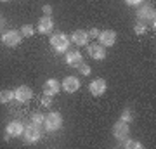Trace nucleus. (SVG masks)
<instances>
[{"label": "nucleus", "mask_w": 156, "mask_h": 149, "mask_svg": "<svg viewBox=\"0 0 156 149\" xmlns=\"http://www.w3.org/2000/svg\"><path fill=\"white\" fill-rule=\"evenodd\" d=\"M44 125H45V130H49V132H56V130H59V128H61V125H62L61 113L52 111V113H49V115H45Z\"/></svg>", "instance_id": "obj_1"}, {"label": "nucleus", "mask_w": 156, "mask_h": 149, "mask_svg": "<svg viewBox=\"0 0 156 149\" xmlns=\"http://www.w3.org/2000/svg\"><path fill=\"white\" fill-rule=\"evenodd\" d=\"M12 99H14V92H11V90H0V102L2 104H7Z\"/></svg>", "instance_id": "obj_17"}, {"label": "nucleus", "mask_w": 156, "mask_h": 149, "mask_svg": "<svg viewBox=\"0 0 156 149\" xmlns=\"http://www.w3.org/2000/svg\"><path fill=\"white\" fill-rule=\"evenodd\" d=\"M33 33H35V30H33L31 24H24V26L21 28V35L23 37H31Z\"/></svg>", "instance_id": "obj_18"}, {"label": "nucleus", "mask_w": 156, "mask_h": 149, "mask_svg": "<svg viewBox=\"0 0 156 149\" xmlns=\"http://www.w3.org/2000/svg\"><path fill=\"white\" fill-rule=\"evenodd\" d=\"M125 147H130V149H140V147H142V144H140V142H135V140H127V142H125Z\"/></svg>", "instance_id": "obj_23"}, {"label": "nucleus", "mask_w": 156, "mask_h": 149, "mask_svg": "<svg viewBox=\"0 0 156 149\" xmlns=\"http://www.w3.org/2000/svg\"><path fill=\"white\" fill-rule=\"evenodd\" d=\"M44 12L47 16H50V14H52V5H44Z\"/></svg>", "instance_id": "obj_27"}, {"label": "nucleus", "mask_w": 156, "mask_h": 149, "mask_svg": "<svg viewBox=\"0 0 156 149\" xmlns=\"http://www.w3.org/2000/svg\"><path fill=\"white\" fill-rule=\"evenodd\" d=\"M21 40H23L21 31H16V30H9V31H5L2 35V42L7 47H16V45L21 44Z\"/></svg>", "instance_id": "obj_3"}, {"label": "nucleus", "mask_w": 156, "mask_h": 149, "mask_svg": "<svg viewBox=\"0 0 156 149\" xmlns=\"http://www.w3.org/2000/svg\"><path fill=\"white\" fill-rule=\"evenodd\" d=\"M42 106L50 108V106H52V95H44V97H42Z\"/></svg>", "instance_id": "obj_24"}, {"label": "nucleus", "mask_w": 156, "mask_h": 149, "mask_svg": "<svg viewBox=\"0 0 156 149\" xmlns=\"http://www.w3.org/2000/svg\"><path fill=\"white\" fill-rule=\"evenodd\" d=\"M89 90L90 94L94 95V97H99L106 92V80H102V78H95L92 82L89 83Z\"/></svg>", "instance_id": "obj_6"}, {"label": "nucleus", "mask_w": 156, "mask_h": 149, "mask_svg": "<svg viewBox=\"0 0 156 149\" xmlns=\"http://www.w3.org/2000/svg\"><path fill=\"white\" fill-rule=\"evenodd\" d=\"M99 33H101V31L97 30V28H92L87 35H89V38H97V37H99Z\"/></svg>", "instance_id": "obj_25"}, {"label": "nucleus", "mask_w": 156, "mask_h": 149, "mask_svg": "<svg viewBox=\"0 0 156 149\" xmlns=\"http://www.w3.org/2000/svg\"><path fill=\"white\" fill-rule=\"evenodd\" d=\"M87 40H89L87 31H83V30H76V31H73L71 42L75 45H87Z\"/></svg>", "instance_id": "obj_16"}, {"label": "nucleus", "mask_w": 156, "mask_h": 149, "mask_svg": "<svg viewBox=\"0 0 156 149\" xmlns=\"http://www.w3.org/2000/svg\"><path fill=\"white\" fill-rule=\"evenodd\" d=\"M87 52L95 61H102L106 57V49H104V45H101V44H90L87 47Z\"/></svg>", "instance_id": "obj_7"}, {"label": "nucleus", "mask_w": 156, "mask_h": 149, "mask_svg": "<svg viewBox=\"0 0 156 149\" xmlns=\"http://www.w3.org/2000/svg\"><path fill=\"white\" fill-rule=\"evenodd\" d=\"M142 0H125V4H128V5H139Z\"/></svg>", "instance_id": "obj_26"}, {"label": "nucleus", "mask_w": 156, "mask_h": 149, "mask_svg": "<svg viewBox=\"0 0 156 149\" xmlns=\"http://www.w3.org/2000/svg\"><path fill=\"white\" fill-rule=\"evenodd\" d=\"M128 133H130V128H128L127 122L120 120V122H116L115 125H113V135H115V139H118V140H125V139L128 137Z\"/></svg>", "instance_id": "obj_4"}, {"label": "nucleus", "mask_w": 156, "mask_h": 149, "mask_svg": "<svg viewBox=\"0 0 156 149\" xmlns=\"http://www.w3.org/2000/svg\"><path fill=\"white\" fill-rule=\"evenodd\" d=\"M134 31H135L137 35H144L146 31H147V26H146L144 23H137V24L134 26Z\"/></svg>", "instance_id": "obj_20"}, {"label": "nucleus", "mask_w": 156, "mask_h": 149, "mask_svg": "<svg viewBox=\"0 0 156 149\" xmlns=\"http://www.w3.org/2000/svg\"><path fill=\"white\" fill-rule=\"evenodd\" d=\"M66 62L73 68H78L83 62V57H82V54H80L78 50H73V52H68L66 54Z\"/></svg>", "instance_id": "obj_15"}, {"label": "nucleus", "mask_w": 156, "mask_h": 149, "mask_svg": "<svg viewBox=\"0 0 156 149\" xmlns=\"http://www.w3.org/2000/svg\"><path fill=\"white\" fill-rule=\"evenodd\" d=\"M50 45L57 50V52H66L69 47V38L64 33H54L50 37Z\"/></svg>", "instance_id": "obj_2"}, {"label": "nucleus", "mask_w": 156, "mask_h": 149, "mask_svg": "<svg viewBox=\"0 0 156 149\" xmlns=\"http://www.w3.org/2000/svg\"><path fill=\"white\" fill-rule=\"evenodd\" d=\"M137 16H139V19H142V21L153 23V28H154V16H156V12H154V9H153L151 5H142L139 9V12H137Z\"/></svg>", "instance_id": "obj_11"}, {"label": "nucleus", "mask_w": 156, "mask_h": 149, "mask_svg": "<svg viewBox=\"0 0 156 149\" xmlns=\"http://www.w3.org/2000/svg\"><path fill=\"white\" fill-rule=\"evenodd\" d=\"M61 88L64 92H68V94H73V92H76L80 88V80L76 76H66L61 83Z\"/></svg>", "instance_id": "obj_8"}, {"label": "nucleus", "mask_w": 156, "mask_h": 149, "mask_svg": "<svg viewBox=\"0 0 156 149\" xmlns=\"http://www.w3.org/2000/svg\"><path fill=\"white\" fill-rule=\"evenodd\" d=\"M7 135H11V137H17V135H23V130H24V125H23L21 122H17V120H14V122H11L9 125H7Z\"/></svg>", "instance_id": "obj_13"}, {"label": "nucleus", "mask_w": 156, "mask_h": 149, "mask_svg": "<svg viewBox=\"0 0 156 149\" xmlns=\"http://www.w3.org/2000/svg\"><path fill=\"white\" fill-rule=\"evenodd\" d=\"M99 42H101V45H104V47H111V45H115V42H116V33H115L113 30H104V31L99 33Z\"/></svg>", "instance_id": "obj_10"}, {"label": "nucleus", "mask_w": 156, "mask_h": 149, "mask_svg": "<svg viewBox=\"0 0 156 149\" xmlns=\"http://www.w3.org/2000/svg\"><path fill=\"white\" fill-rule=\"evenodd\" d=\"M78 71L82 73L83 76H87V75H90V71H92V69H90V66H89V64H85V62H82V64L78 66Z\"/></svg>", "instance_id": "obj_22"}, {"label": "nucleus", "mask_w": 156, "mask_h": 149, "mask_svg": "<svg viewBox=\"0 0 156 149\" xmlns=\"http://www.w3.org/2000/svg\"><path fill=\"white\" fill-rule=\"evenodd\" d=\"M14 97H16L19 102H26L33 97V92H31V88L26 87V85H21V87L16 88V92H14Z\"/></svg>", "instance_id": "obj_12"}, {"label": "nucleus", "mask_w": 156, "mask_h": 149, "mask_svg": "<svg viewBox=\"0 0 156 149\" xmlns=\"http://www.w3.org/2000/svg\"><path fill=\"white\" fill-rule=\"evenodd\" d=\"M0 2H9V0H0Z\"/></svg>", "instance_id": "obj_28"}, {"label": "nucleus", "mask_w": 156, "mask_h": 149, "mask_svg": "<svg viewBox=\"0 0 156 149\" xmlns=\"http://www.w3.org/2000/svg\"><path fill=\"white\" fill-rule=\"evenodd\" d=\"M52 30H54V21H52V17L50 16L42 17L40 23H38V31L40 33H52Z\"/></svg>", "instance_id": "obj_14"}, {"label": "nucleus", "mask_w": 156, "mask_h": 149, "mask_svg": "<svg viewBox=\"0 0 156 149\" xmlns=\"http://www.w3.org/2000/svg\"><path fill=\"white\" fill-rule=\"evenodd\" d=\"M120 120H123V122L130 123L132 120H134V115H132V111H130V109H125V111L122 113V118H120Z\"/></svg>", "instance_id": "obj_21"}, {"label": "nucleus", "mask_w": 156, "mask_h": 149, "mask_svg": "<svg viewBox=\"0 0 156 149\" xmlns=\"http://www.w3.org/2000/svg\"><path fill=\"white\" fill-rule=\"evenodd\" d=\"M2 23H4V21H2V19H0V26H2Z\"/></svg>", "instance_id": "obj_29"}, {"label": "nucleus", "mask_w": 156, "mask_h": 149, "mask_svg": "<svg viewBox=\"0 0 156 149\" xmlns=\"http://www.w3.org/2000/svg\"><path fill=\"white\" fill-rule=\"evenodd\" d=\"M40 135H42V132H40L38 125H35V123L28 125V127L23 130V137H24V142H37V140L40 139Z\"/></svg>", "instance_id": "obj_5"}, {"label": "nucleus", "mask_w": 156, "mask_h": 149, "mask_svg": "<svg viewBox=\"0 0 156 149\" xmlns=\"http://www.w3.org/2000/svg\"><path fill=\"white\" fill-rule=\"evenodd\" d=\"M44 118L45 116L42 115V113H33V115H31V123H35V125H42V123H44Z\"/></svg>", "instance_id": "obj_19"}, {"label": "nucleus", "mask_w": 156, "mask_h": 149, "mask_svg": "<svg viewBox=\"0 0 156 149\" xmlns=\"http://www.w3.org/2000/svg\"><path fill=\"white\" fill-rule=\"evenodd\" d=\"M61 90V83L57 82L56 78H49L44 83V94L45 95H57Z\"/></svg>", "instance_id": "obj_9"}]
</instances>
